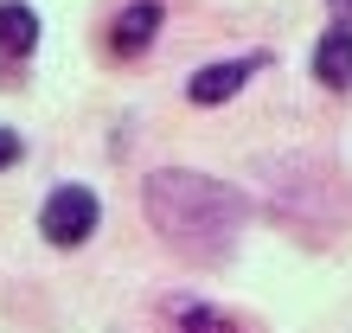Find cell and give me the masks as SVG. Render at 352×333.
<instances>
[{
	"instance_id": "1",
	"label": "cell",
	"mask_w": 352,
	"mask_h": 333,
	"mask_svg": "<svg viewBox=\"0 0 352 333\" xmlns=\"http://www.w3.org/2000/svg\"><path fill=\"white\" fill-rule=\"evenodd\" d=\"M148 218L160 224V237L173 250H192V257H218L231 231L243 224V193H231L224 180L212 173H167L148 180Z\"/></svg>"
},
{
	"instance_id": "2",
	"label": "cell",
	"mask_w": 352,
	"mask_h": 333,
	"mask_svg": "<svg viewBox=\"0 0 352 333\" xmlns=\"http://www.w3.org/2000/svg\"><path fill=\"white\" fill-rule=\"evenodd\" d=\"M96 224H102V199L90 193V186H58V193L45 199V212H38V231H45V244H58V250H77Z\"/></svg>"
},
{
	"instance_id": "3",
	"label": "cell",
	"mask_w": 352,
	"mask_h": 333,
	"mask_svg": "<svg viewBox=\"0 0 352 333\" xmlns=\"http://www.w3.org/2000/svg\"><path fill=\"white\" fill-rule=\"evenodd\" d=\"M256 71H269V52H250V58H218V65H205L186 77V103H199V109H212V103H231L243 83Z\"/></svg>"
},
{
	"instance_id": "4",
	"label": "cell",
	"mask_w": 352,
	"mask_h": 333,
	"mask_svg": "<svg viewBox=\"0 0 352 333\" xmlns=\"http://www.w3.org/2000/svg\"><path fill=\"white\" fill-rule=\"evenodd\" d=\"M160 19H167V7H160V0H129V7L109 19V58H122V65H129V58H141V52L160 39Z\"/></svg>"
},
{
	"instance_id": "5",
	"label": "cell",
	"mask_w": 352,
	"mask_h": 333,
	"mask_svg": "<svg viewBox=\"0 0 352 333\" xmlns=\"http://www.w3.org/2000/svg\"><path fill=\"white\" fill-rule=\"evenodd\" d=\"M314 77L327 83V90H346V83H352V19H340V26L320 32V45H314Z\"/></svg>"
},
{
	"instance_id": "6",
	"label": "cell",
	"mask_w": 352,
	"mask_h": 333,
	"mask_svg": "<svg viewBox=\"0 0 352 333\" xmlns=\"http://www.w3.org/2000/svg\"><path fill=\"white\" fill-rule=\"evenodd\" d=\"M38 45V13L19 7V0H0V52L7 58H26Z\"/></svg>"
},
{
	"instance_id": "7",
	"label": "cell",
	"mask_w": 352,
	"mask_h": 333,
	"mask_svg": "<svg viewBox=\"0 0 352 333\" xmlns=\"http://www.w3.org/2000/svg\"><path fill=\"white\" fill-rule=\"evenodd\" d=\"M167 321H173V333H237L231 314H218V308H205V301H186V295L167 301Z\"/></svg>"
},
{
	"instance_id": "8",
	"label": "cell",
	"mask_w": 352,
	"mask_h": 333,
	"mask_svg": "<svg viewBox=\"0 0 352 333\" xmlns=\"http://www.w3.org/2000/svg\"><path fill=\"white\" fill-rule=\"evenodd\" d=\"M19 154H26V148H19V135L0 129V173H7V166H19Z\"/></svg>"
},
{
	"instance_id": "9",
	"label": "cell",
	"mask_w": 352,
	"mask_h": 333,
	"mask_svg": "<svg viewBox=\"0 0 352 333\" xmlns=\"http://www.w3.org/2000/svg\"><path fill=\"white\" fill-rule=\"evenodd\" d=\"M333 13H340V19H352V0H333Z\"/></svg>"
}]
</instances>
